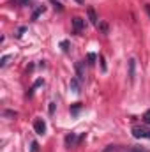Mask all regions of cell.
Segmentation results:
<instances>
[{
	"instance_id": "5",
	"label": "cell",
	"mask_w": 150,
	"mask_h": 152,
	"mask_svg": "<svg viewBox=\"0 0 150 152\" xmlns=\"http://www.w3.org/2000/svg\"><path fill=\"white\" fill-rule=\"evenodd\" d=\"M134 75H136V60L131 58L129 60V81L134 83Z\"/></svg>"
},
{
	"instance_id": "18",
	"label": "cell",
	"mask_w": 150,
	"mask_h": 152,
	"mask_svg": "<svg viewBox=\"0 0 150 152\" xmlns=\"http://www.w3.org/2000/svg\"><path fill=\"white\" fill-rule=\"evenodd\" d=\"M4 117H16V113H14V112H9V110H5V112H4Z\"/></svg>"
},
{
	"instance_id": "11",
	"label": "cell",
	"mask_w": 150,
	"mask_h": 152,
	"mask_svg": "<svg viewBox=\"0 0 150 152\" xmlns=\"http://www.w3.org/2000/svg\"><path fill=\"white\" fill-rule=\"evenodd\" d=\"M42 12H44V7L41 5V7H37V9L34 11V14H32V20H37V18H39V14H42Z\"/></svg>"
},
{
	"instance_id": "12",
	"label": "cell",
	"mask_w": 150,
	"mask_h": 152,
	"mask_svg": "<svg viewBox=\"0 0 150 152\" xmlns=\"http://www.w3.org/2000/svg\"><path fill=\"white\" fill-rule=\"evenodd\" d=\"M11 2H14L16 5H27V4H32V0H11Z\"/></svg>"
},
{
	"instance_id": "14",
	"label": "cell",
	"mask_w": 150,
	"mask_h": 152,
	"mask_svg": "<svg viewBox=\"0 0 150 152\" xmlns=\"http://www.w3.org/2000/svg\"><path fill=\"white\" fill-rule=\"evenodd\" d=\"M60 46H62V51H66V53L69 51V42H67V41H62Z\"/></svg>"
},
{
	"instance_id": "4",
	"label": "cell",
	"mask_w": 150,
	"mask_h": 152,
	"mask_svg": "<svg viewBox=\"0 0 150 152\" xmlns=\"http://www.w3.org/2000/svg\"><path fill=\"white\" fill-rule=\"evenodd\" d=\"M150 131H145L143 127H133V136L134 138H149Z\"/></svg>"
},
{
	"instance_id": "19",
	"label": "cell",
	"mask_w": 150,
	"mask_h": 152,
	"mask_svg": "<svg viewBox=\"0 0 150 152\" xmlns=\"http://www.w3.org/2000/svg\"><path fill=\"white\" fill-rule=\"evenodd\" d=\"M32 152H39V145H37V142H32Z\"/></svg>"
},
{
	"instance_id": "25",
	"label": "cell",
	"mask_w": 150,
	"mask_h": 152,
	"mask_svg": "<svg viewBox=\"0 0 150 152\" xmlns=\"http://www.w3.org/2000/svg\"><path fill=\"white\" fill-rule=\"evenodd\" d=\"M149 138H150V133H149Z\"/></svg>"
},
{
	"instance_id": "21",
	"label": "cell",
	"mask_w": 150,
	"mask_h": 152,
	"mask_svg": "<svg viewBox=\"0 0 150 152\" xmlns=\"http://www.w3.org/2000/svg\"><path fill=\"white\" fill-rule=\"evenodd\" d=\"M53 5H55V9H58V11H62V4H58V2H53Z\"/></svg>"
},
{
	"instance_id": "2",
	"label": "cell",
	"mask_w": 150,
	"mask_h": 152,
	"mask_svg": "<svg viewBox=\"0 0 150 152\" xmlns=\"http://www.w3.org/2000/svg\"><path fill=\"white\" fill-rule=\"evenodd\" d=\"M34 129H36V133L37 134H46V122L42 120V118H36V122H34Z\"/></svg>"
},
{
	"instance_id": "15",
	"label": "cell",
	"mask_w": 150,
	"mask_h": 152,
	"mask_svg": "<svg viewBox=\"0 0 150 152\" xmlns=\"http://www.w3.org/2000/svg\"><path fill=\"white\" fill-rule=\"evenodd\" d=\"M79 110H81V103H76L74 106H73V108H71V112H73V113H78V112H79Z\"/></svg>"
},
{
	"instance_id": "9",
	"label": "cell",
	"mask_w": 150,
	"mask_h": 152,
	"mask_svg": "<svg viewBox=\"0 0 150 152\" xmlns=\"http://www.w3.org/2000/svg\"><path fill=\"white\" fill-rule=\"evenodd\" d=\"M76 73H78V80H83V64H81V62H78V64H76Z\"/></svg>"
},
{
	"instance_id": "23",
	"label": "cell",
	"mask_w": 150,
	"mask_h": 152,
	"mask_svg": "<svg viewBox=\"0 0 150 152\" xmlns=\"http://www.w3.org/2000/svg\"><path fill=\"white\" fill-rule=\"evenodd\" d=\"M53 112H55V103L50 104V113H53Z\"/></svg>"
},
{
	"instance_id": "16",
	"label": "cell",
	"mask_w": 150,
	"mask_h": 152,
	"mask_svg": "<svg viewBox=\"0 0 150 152\" xmlns=\"http://www.w3.org/2000/svg\"><path fill=\"white\" fill-rule=\"evenodd\" d=\"M143 120H145V124H150V108L145 112V115H143Z\"/></svg>"
},
{
	"instance_id": "10",
	"label": "cell",
	"mask_w": 150,
	"mask_h": 152,
	"mask_svg": "<svg viewBox=\"0 0 150 152\" xmlns=\"http://www.w3.org/2000/svg\"><path fill=\"white\" fill-rule=\"evenodd\" d=\"M12 58V55H4L2 57V60H0V67H5L7 64H9V60Z\"/></svg>"
},
{
	"instance_id": "22",
	"label": "cell",
	"mask_w": 150,
	"mask_h": 152,
	"mask_svg": "<svg viewBox=\"0 0 150 152\" xmlns=\"http://www.w3.org/2000/svg\"><path fill=\"white\" fill-rule=\"evenodd\" d=\"M23 32H25V27H21V28L18 30V34H16V36H18V37H21V34H23Z\"/></svg>"
},
{
	"instance_id": "1",
	"label": "cell",
	"mask_w": 150,
	"mask_h": 152,
	"mask_svg": "<svg viewBox=\"0 0 150 152\" xmlns=\"http://www.w3.org/2000/svg\"><path fill=\"white\" fill-rule=\"evenodd\" d=\"M83 28H85V20L83 18H73V30H74V34H81L83 32Z\"/></svg>"
},
{
	"instance_id": "7",
	"label": "cell",
	"mask_w": 150,
	"mask_h": 152,
	"mask_svg": "<svg viewBox=\"0 0 150 152\" xmlns=\"http://www.w3.org/2000/svg\"><path fill=\"white\" fill-rule=\"evenodd\" d=\"M69 87H71V90H73L74 94H79V92H81V87H79V80H78V78H73V80H71V85H69Z\"/></svg>"
},
{
	"instance_id": "6",
	"label": "cell",
	"mask_w": 150,
	"mask_h": 152,
	"mask_svg": "<svg viewBox=\"0 0 150 152\" xmlns=\"http://www.w3.org/2000/svg\"><path fill=\"white\" fill-rule=\"evenodd\" d=\"M87 14H88L90 23H92V25H95V27H99V18H97L95 11H94V9H88V11H87Z\"/></svg>"
},
{
	"instance_id": "17",
	"label": "cell",
	"mask_w": 150,
	"mask_h": 152,
	"mask_svg": "<svg viewBox=\"0 0 150 152\" xmlns=\"http://www.w3.org/2000/svg\"><path fill=\"white\" fill-rule=\"evenodd\" d=\"M99 27H101V30H103L104 34H108V25H106V23H101Z\"/></svg>"
},
{
	"instance_id": "13",
	"label": "cell",
	"mask_w": 150,
	"mask_h": 152,
	"mask_svg": "<svg viewBox=\"0 0 150 152\" xmlns=\"http://www.w3.org/2000/svg\"><path fill=\"white\" fill-rule=\"evenodd\" d=\"M125 152H149V151H145V149H141V147H131V149H127Z\"/></svg>"
},
{
	"instance_id": "20",
	"label": "cell",
	"mask_w": 150,
	"mask_h": 152,
	"mask_svg": "<svg viewBox=\"0 0 150 152\" xmlns=\"http://www.w3.org/2000/svg\"><path fill=\"white\" fill-rule=\"evenodd\" d=\"M88 60H90V64H94V60H95V55H94V53H88Z\"/></svg>"
},
{
	"instance_id": "24",
	"label": "cell",
	"mask_w": 150,
	"mask_h": 152,
	"mask_svg": "<svg viewBox=\"0 0 150 152\" xmlns=\"http://www.w3.org/2000/svg\"><path fill=\"white\" fill-rule=\"evenodd\" d=\"M147 11H149V14H150V5H147Z\"/></svg>"
},
{
	"instance_id": "8",
	"label": "cell",
	"mask_w": 150,
	"mask_h": 152,
	"mask_svg": "<svg viewBox=\"0 0 150 152\" xmlns=\"http://www.w3.org/2000/svg\"><path fill=\"white\" fill-rule=\"evenodd\" d=\"M103 152H122V147L120 145H108L103 149Z\"/></svg>"
},
{
	"instance_id": "3",
	"label": "cell",
	"mask_w": 150,
	"mask_h": 152,
	"mask_svg": "<svg viewBox=\"0 0 150 152\" xmlns=\"http://www.w3.org/2000/svg\"><path fill=\"white\" fill-rule=\"evenodd\" d=\"M83 138H85V134H81L79 138H76L74 133H71V134H67V136H66V145H67V147H74L76 143H78L79 140H83Z\"/></svg>"
}]
</instances>
